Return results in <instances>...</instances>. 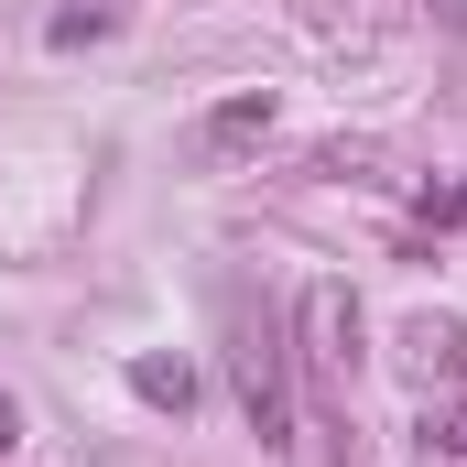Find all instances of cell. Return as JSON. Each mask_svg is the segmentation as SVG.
<instances>
[{"label": "cell", "instance_id": "obj_5", "mask_svg": "<svg viewBox=\"0 0 467 467\" xmlns=\"http://www.w3.org/2000/svg\"><path fill=\"white\" fill-rule=\"evenodd\" d=\"M413 467H467V424H424V457Z\"/></svg>", "mask_w": 467, "mask_h": 467}, {"label": "cell", "instance_id": "obj_2", "mask_svg": "<svg viewBox=\"0 0 467 467\" xmlns=\"http://www.w3.org/2000/svg\"><path fill=\"white\" fill-rule=\"evenodd\" d=\"M239 402H250V435L261 446H294V380H283V348H239Z\"/></svg>", "mask_w": 467, "mask_h": 467}, {"label": "cell", "instance_id": "obj_6", "mask_svg": "<svg viewBox=\"0 0 467 467\" xmlns=\"http://www.w3.org/2000/svg\"><path fill=\"white\" fill-rule=\"evenodd\" d=\"M11 435H22V413H11V391H0V457H11Z\"/></svg>", "mask_w": 467, "mask_h": 467}, {"label": "cell", "instance_id": "obj_1", "mask_svg": "<svg viewBox=\"0 0 467 467\" xmlns=\"http://www.w3.org/2000/svg\"><path fill=\"white\" fill-rule=\"evenodd\" d=\"M305 358H316L327 380L358 369V305H348V283H305Z\"/></svg>", "mask_w": 467, "mask_h": 467}, {"label": "cell", "instance_id": "obj_4", "mask_svg": "<svg viewBox=\"0 0 467 467\" xmlns=\"http://www.w3.org/2000/svg\"><path fill=\"white\" fill-rule=\"evenodd\" d=\"M250 130H272V99H229V109L207 119V141L229 152V141H250Z\"/></svg>", "mask_w": 467, "mask_h": 467}, {"label": "cell", "instance_id": "obj_3", "mask_svg": "<svg viewBox=\"0 0 467 467\" xmlns=\"http://www.w3.org/2000/svg\"><path fill=\"white\" fill-rule=\"evenodd\" d=\"M130 391H141L152 413H185V402H196V369H185V358H130Z\"/></svg>", "mask_w": 467, "mask_h": 467}]
</instances>
